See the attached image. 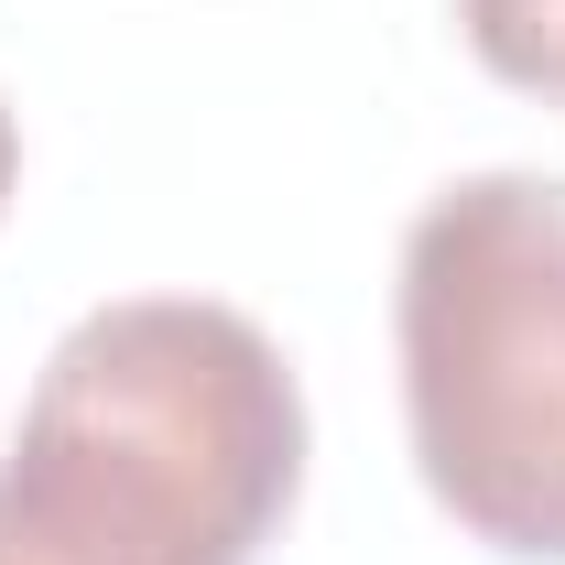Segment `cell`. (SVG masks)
<instances>
[{
  "label": "cell",
  "mask_w": 565,
  "mask_h": 565,
  "mask_svg": "<svg viewBox=\"0 0 565 565\" xmlns=\"http://www.w3.org/2000/svg\"><path fill=\"white\" fill-rule=\"evenodd\" d=\"M305 490V392L207 294L87 305L0 457V565H250Z\"/></svg>",
  "instance_id": "obj_1"
},
{
  "label": "cell",
  "mask_w": 565,
  "mask_h": 565,
  "mask_svg": "<svg viewBox=\"0 0 565 565\" xmlns=\"http://www.w3.org/2000/svg\"><path fill=\"white\" fill-rule=\"evenodd\" d=\"M392 349L435 511L490 555L565 565V174L490 163L424 196Z\"/></svg>",
  "instance_id": "obj_2"
},
{
  "label": "cell",
  "mask_w": 565,
  "mask_h": 565,
  "mask_svg": "<svg viewBox=\"0 0 565 565\" xmlns=\"http://www.w3.org/2000/svg\"><path fill=\"white\" fill-rule=\"evenodd\" d=\"M11 185H22V120H11V98H0V207H11Z\"/></svg>",
  "instance_id": "obj_3"
}]
</instances>
